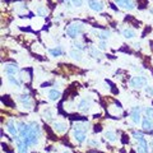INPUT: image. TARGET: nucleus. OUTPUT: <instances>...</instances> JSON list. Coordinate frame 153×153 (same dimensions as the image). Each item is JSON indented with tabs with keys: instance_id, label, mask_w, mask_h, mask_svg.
<instances>
[{
	"instance_id": "f257e3e1",
	"label": "nucleus",
	"mask_w": 153,
	"mask_h": 153,
	"mask_svg": "<svg viewBox=\"0 0 153 153\" xmlns=\"http://www.w3.org/2000/svg\"><path fill=\"white\" fill-rule=\"evenodd\" d=\"M40 134H41V129L40 125L37 123H31V130L30 134L27 135V138L23 139L26 146H36L40 139Z\"/></svg>"
},
{
	"instance_id": "f03ea898",
	"label": "nucleus",
	"mask_w": 153,
	"mask_h": 153,
	"mask_svg": "<svg viewBox=\"0 0 153 153\" xmlns=\"http://www.w3.org/2000/svg\"><path fill=\"white\" fill-rule=\"evenodd\" d=\"M84 31V25L80 22H73L71 25L68 26V28H66V35L70 36V37H76L79 36L80 33H83Z\"/></svg>"
},
{
	"instance_id": "7ed1b4c3",
	"label": "nucleus",
	"mask_w": 153,
	"mask_h": 153,
	"mask_svg": "<svg viewBox=\"0 0 153 153\" xmlns=\"http://www.w3.org/2000/svg\"><path fill=\"white\" fill-rule=\"evenodd\" d=\"M129 84L131 85L133 88H142L144 87V85L147 84V79L143 78V76H133V78L130 79V82H129Z\"/></svg>"
},
{
	"instance_id": "20e7f679",
	"label": "nucleus",
	"mask_w": 153,
	"mask_h": 153,
	"mask_svg": "<svg viewBox=\"0 0 153 153\" xmlns=\"http://www.w3.org/2000/svg\"><path fill=\"white\" fill-rule=\"evenodd\" d=\"M30 130H31V124H25V123L18 124V133H19V135H21L22 139L27 138V135L30 134Z\"/></svg>"
},
{
	"instance_id": "39448f33",
	"label": "nucleus",
	"mask_w": 153,
	"mask_h": 153,
	"mask_svg": "<svg viewBox=\"0 0 153 153\" xmlns=\"http://www.w3.org/2000/svg\"><path fill=\"white\" fill-rule=\"evenodd\" d=\"M114 1L116 3L119 7L128 9V10H133L134 7H135V4H134L133 0H114Z\"/></svg>"
},
{
	"instance_id": "423d86ee",
	"label": "nucleus",
	"mask_w": 153,
	"mask_h": 153,
	"mask_svg": "<svg viewBox=\"0 0 153 153\" xmlns=\"http://www.w3.org/2000/svg\"><path fill=\"white\" fill-rule=\"evenodd\" d=\"M89 8L94 12H101L105 8V4L102 0H89Z\"/></svg>"
},
{
	"instance_id": "0eeeda50",
	"label": "nucleus",
	"mask_w": 153,
	"mask_h": 153,
	"mask_svg": "<svg viewBox=\"0 0 153 153\" xmlns=\"http://www.w3.org/2000/svg\"><path fill=\"white\" fill-rule=\"evenodd\" d=\"M108 114L114 117H117V116H120V115H123V108L120 106H116V105H111V106L108 107Z\"/></svg>"
},
{
	"instance_id": "6e6552de",
	"label": "nucleus",
	"mask_w": 153,
	"mask_h": 153,
	"mask_svg": "<svg viewBox=\"0 0 153 153\" xmlns=\"http://www.w3.org/2000/svg\"><path fill=\"white\" fill-rule=\"evenodd\" d=\"M66 129H68V126H66L65 123H63V121H56V123H54V130L56 133L64 134L66 131Z\"/></svg>"
},
{
	"instance_id": "1a4fd4ad",
	"label": "nucleus",
	"mask_w": 153,
	"mask_h": 153,
	"mask_svg": "<svg viewBox=\"0 0 153 153\" xmlns=\"http://www.w3.org/2000/svg\"><path fill=\"white\" fill-rule=\"evenodd\" d=\"M89 107H91V100L89 98H83L78 105V108L82 112H87L89 110Z\"/></svg>"
},
{
	"instance_id": "9d476101",
	"label": "nucleus",
	"mask_w": 153,
	"mask_h": 153,
	"mask_svg": "<svg viewBox=\"0 0 153 153\" xmlns=\"http://www.w3.org/2000/svg\"><path fill=\"white\" fill-rule=\"evenodd\" d=\"M143 130L153 131V120L151 117H144L143 119Z\"/></svg>"
},
{
	"instance_id": "9b49d317",
	"label": "nucleus",
	"mask_w": 153,
	"mask_h": 153,
	"mask_svg": "<svg viewBox=\"0 0 153 153\" xmlns=\"http://www.w3.org/2000/svg\"><path fill=\"white\" fill-rule=\"evenodd\" d=\"M137 151H138V153H148V143L146 139H142L138 142Z\"/></svg>"
},
{
	"instance_id": "f8f14e48",
	"label": "nucleus",
	"mask_w": 153,
	"mask_h": 153,
	"mask_svg": "<svg viewBox=\"0 0 153 153\" xmlns=\"http://www.w3.org/2000/svg\"><path fill=\"white\" fill-rule=\"evenodd\" d=\"M73 137L78 143H83L85 140V131H83V130H74Z\"/></svg>"
},
{
	"instance_id": "ddd939ff",
	"label": "nucleus",
	"mask_w": 153,
	"mask_h": 153,
	"mask_svg": "<svg viewBox=\"0 0 153 153\" xmlns=\"http://www.w3.org/2000/svg\"><path fill=\"white\" fill-rule=\"evenodd\" d=\"M4 70H5V73L8 75H16V73H18V66L16 64H8L5 65Z\"/></svg>"
},
{
	"instance_id": "4468645a",
	"label": "nucleus",
	"mask_w": 153,
	"mask_h": 153,
	"mask_svg": "<svg viewBox=\"0 0 153 153\" xmlns=\"http://www.w3.org/2000/svg\"><path fill=\"white\" fill-rule=\"evenodd\" d=\"M131 120L135 124H138L140 121V110H139V107H134L131 110Z\"/></svg>"
},
{
	"instance_id": "2eb2a0df",
	"label": "nucleus",
	"mask_w": 153,
	"mask_h": 153,
	"mask_svg": "<svg viewBox=\"0 0 153 153\" xmlns=\"http://www.w3.org/2000/svg\"><path fill=\"white\" fill-rule=\"evenodd\" d=\"M21 102H22V105H23V107L25 108H31V106H32V101H31V98H30V96L28 94H23V96H21Z\"/></svg>"
},
{
	"instance_id": "dca6fc26",
	"label": "nucleus",
	"mask_w": 153,
	"mask_h": 153,
	"mask_svg": "<svg viewBox=\"0 0 153 153\" xmlns=\"http://www.w3.org/2000/svg\"><path fill=\"white\" fill-rule=\"evenodd\" d=\"M7 128H8V131L10 133L13 137H16L17 134H18V128H16V124H14L13 120H9L7 123Z\"/></svg>"
},
{
	"instance_id": "f3484780",
	"label": "nucleus",
	"mask_w": 153,
	"mask_h": 153,
	"mask_svg": "<svg viewBox=\"0 0 153 153\" xmlns=\"http://www.w3.org/2000/svg\"><path fill=\"white\" fill-rule=\"evenodd\" d=\"M93 33L96 35V37H98L100 40H107V38L110 37V32L108 31H93Z\"/></svg>"
},
{
	"instance_id": "a211bd4d",
	"label": "nucleus",
	"mask_w": 153,
	"mask_h": 153,
	"mask_svg": "<svg viewBox=\"0 0 153 153\" xmlns=\"http://www.w3.org/2000/svg\"><path fill=\"white\" fill-rule=\"evenodd\" d=\"M33 9H35V12L37 16H45V14H47V9L42 5V4H38V5H33Z\"/></svg>"
},
{
	"instance_id": "6ab92c4d",
	"label": "nucleus",
	"mask_w": 153,
	"mask_h": 153,
	"mask_svg": "<svg viewBox=\"0 0 153 153\" xmlns=\"http://www.w3.org/2000/svg\"><path fill=\"white\" fill-rule=\"evenodd\" d=\"M60 91L59 89H51L49 92V98L51 100V101H56V100L60 98Z\"/></svg>"
},
{
	"instance_id": "aec40b11",
	"label": "nucleus",
	"mask_w": 153,
	"mask_h": 153,
	"mask_svg": "<svg viewBox=\"0 0 153 153\" xmlns=\"http://www.w3.org/2000/svg\"><path fill=\"white\" fill-rule=\"evenodd\" d=\"M21 80H23V82H26V83H28L31 80V71L28 69L21 71Z\"/></svg>"
},
{
	"instance_id": "412c9836",
	"label": "nucleus",
	"mask_w": 153,
	"mask_h": 153,
	"mask_svg": "<svg viewBox=\"0 0 153 153\" xmlns=\"http://www.w3.org/2000/svg\"><path fill=\"white\" fill-rule=\"evenodd\" d=\"M8 80L10 82L12 85H14V87H17V88L21 87V80L17 79L14 75H8Z\"/></svg>"
},
{
	"instance_id": "4be33fe9",
	"label": "nucleus",
	"mask_w": 153,
	"mask_h": 153,
	"mask_svg": "<svg viewBox=\"0 0 153 153\" xmlns=\"http://www.w3.org/2000/svg\"><path fill=\"white\" fill-rule=\"evenodd\" d=\"M87 126H88V124H85V123H76L73 125L74 130H83V131L87 130Z\"/></svg>"
},
{
	"instance_id": "5701e85b",
	"label": "nucleus",
	"mask_w": 153,
	"mask_h": 153,
	"mask_svg": "<svg viewBox=\"0 0 153 153\" xmlns=\"http://www.w3.org/2000/svg\"><path fill=\"white\" fill-rule=\"evenodd\" d=\"M123 36L125 38H133L134 36H135V31L130 30V28H126V30L123 31Z\"/></svg>"
},
{
	"instance_id": "b1692460",
	"label": "nucleus",
	"mask_w": 153,
	"mask_h": 153,
	"mask_svg": "<svg viewBox=\"0 0 153 153\" xmlns=\"http://www.w3.org/2000/svg\"><path fill=\"white\" fill-rule=\"evenodd\" d=\"M105 137H106V139L110 142H116V134L114 131H106L105 133Z\"/></svg>"
},
{
	"instance_id": "393cba45",
	"label": "nucleus",
	"mask_w": 153,
	"mask_h": 153,
	"mask_svg": "<svg viewBox=\"0 0 153 153\" xmlns=\"http://www.w3.org/2000/svg\"><path fill=\"white\" fill-rule=\"evenodd\" d=\"M70 56L73 57L74 60H80V59H82V54H80V51H79V50H78V51H76V50L70 51Z\"/></svg>"
},
{
	"instance_id": "a878e982",
	"label": "nucleus",
	"mask_w": 153,
	"mask_h": 153,
	"mask_svg": "<svg viewBox=\"0 0 153 153\" xmlns=\"http://www.w3.org/2000/svg\"><path fill=\"white\" fill-rule=\"evenodd\" d=\"M50 54L52 56H60L61 54H63V51H61L60 47H56V49H50Z\"/></svg>"
},
{
	"instance_id": "bb28decb",
	"label": "nucleus",
	"mask_w": 153,
	"mask_h": 153,
	"mask_svg": "<svg viewBox=\"0 0 153 153\" xmlns=\"http://www.w3.org/2000/svg\"><path fill=\"white\" fill-rule=\"evenodd\" d=\"M89 54L92 56H94V57H97V56L101 55V52H100L97 49H94V47H91V49H89Z\"/></svg>"
},
{
	"instance_id": "cd10ccee",
	"label": "nucleus",
	"mask_w": 153,
	"mask_h": 153,
	"mask_svg": "<svg viewBox=\"0 0 153 153\" xmlns=\"http://www.w3.org/2000/svg\"><path fill=\"white\" fill-rule=\"evenodd\" d=\"M3 102L5 103L7 106H10V107H13V106H14V103L10 101V100H9L8 96H4V97H3Z\"/></svg>"
},
{
	"instance_id": "c85d7f7f",
	"label": "nucleus",
	"mask_w": 153,
	"mask_h": 153,
	"mask_svg": "<svg viewBox=\"0 0 153 153\" xmlns=\"http://www.w3.org/2000/svg\"><path fill=\"white\" fill-rule=\"evenodd\" d=\"M44 116H45V119H47V120H51V119L54 117V116H52V114H51V111H50L49 108H47L46 111L44 112Z\"/></svg>"
},
{
	"instance_id": "c756f323",
	"label": "nucleus",
	"mask_w": 153,
	"mask_h": 153,
	"mask_svg": "<svg viewBox=\"0 0 153 153\" xmlns=\"http://www.w3.org/2000/svg\"><path fill=\"white\" fill-rule=\"evenodd\" d=\"M146 114H147V116H148V117L153 116V108H152V107H148V108H146Z\"/></svg>"
},
{
	"instance_id": "7c9ffc66",
	"label": "nucleus",
	"mask_w": 153,
	"mask_h": 153,
	"mask_svg": "<svg viewBox=\"0 0 153 153\" xmlns=\"http://www.w3.org/2000/svg\"><path fill=\"white\" fill-rule=\"evenodd\" d=\"M71 1H73V4L75 7H80L83 4V0H71Z\"/></svg>"
},
{
	"instance_id": "2f4dec72",
	"label": "nucleus",
	"mask_w": 153,
	"mask_h": 153,
	"mask_svg": "<svg viewBox=\"0 0 153 153\" xmlns=\"http://www.w3.org/2000/svg\"><path fill=\"white\" fill-rule=\"evenodd\" d=\"M146 92L153 96V87H147V88H146Z\"/></svg>"
},
{
	"instance_id": "473e14b6",
	"label": "nucleus",
	"mask_w": 153,
	"mask_h": 153,
	"mask_svg": "<svg viewBox=\"0 0 153 153\" xmlns=\"http://www.w3.org/2000/svg\"><path fill=\"white\" fill-rule=\"evenodd\" d=\"M74 46H75V49H78V50H82L83 49V46H82V44H74Z\"/></svg>"
},
{
	"instance_id": "72a5a7b5",
	"label": "nucleus",
	"mask_w": 153,
	"mask_h": 153,
	"mask_svg": "<svg viewBox=\"0 0 153 153\" xmlns=\"http://www.w3.org/2000/svg\"><path fill=\"white\" fill-rule=\"evenodd\" d=\"M88 143H89L91 146H97V144H98V142H94V140H89Z\"/></svg>"
},
{
	"instance_id": "f704fd0d",
	"label": "nucleus",
	"mask_w": 153,
	"mask_h": 153,
	"mask_svg": "<svg viewBox=\"0 0 153 153\" xmlns=\"http://www.w3.org/2000/svg\"><path fill=\"white\" fill-rule=\"evenodd\" d=\"M94 131H101V126H100V125H96V126H94Z\"/></svg>"
},
{
	"instance_id": "c9c22d12",
	"label": "nucleus",
	"mask_w": 153,
	"mask_h": 153,
	"mask_svg": "<svg viewBox=\"0 0 153 153\" xmlns=\"http://www.w3.org/2000/svg\"><path fill=\"white\" fill-rule=\"evenodd\" d=\"M105 47H106V46H105V42L102 41V42H101V44H100V49H101V50H103V49H105Z\"/></svg>"
},
{
	"instance_id": "e433bc0d",
	"label": "nucleus",
	"mask_w": 153,
	"mask_h": 153,
	"mask_svg": "<svg viewBox=\"0 0 153 153\" xmlns=\"http://www.w3.org/2000/svg\"><path fill=\"white\" fill-rule=\"evenodd\" d=\"M64 1H65V4H66V7H70V3H69V0H64Z\"/></svg>"
},
{
	"instance_id": "4c0bfd02",
	"label": "nucleus",
	"mask_w": 153,
	"mask_h": 153,
	"mask_svg": "<svg viewBox=\"0 0 153 153\" xmlns=\"http://www.w3.org/2000/svg\"><path fill=\"white\" fill-rule=\"evenodd\" d=\"M151 147H152V149H153V140L151 142Z\"/></svg>"
},
{
	"instance_id": "58836bf2",
	"label": "nucleus",
	"mask_w": 153,
	"mask_h": 153,
	"mask_svg": "<svg viewBox=\"0 0 153 153\" xmlns=\"http://www.w3.org/2000/svg\"><path fill=\"white\" fill-rule=\"evenodd\" d=\"M64 153H70V152H66V151H65V152H64Z\"/></svg>"
}]
</instances>
